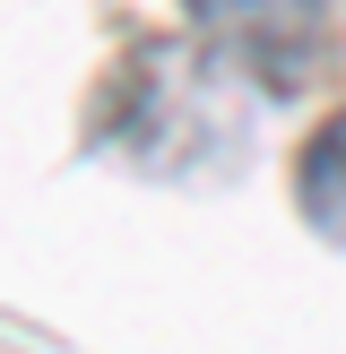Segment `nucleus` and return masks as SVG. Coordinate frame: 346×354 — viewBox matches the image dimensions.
I'll return each mask as SVG.
<instances>
[{
    "label": "nucleus",
    "mask_w": 346,
    "mask_h": 354,
    "mask_svg": "<svg viewBox=\"0 0 346 354\" xmlns=\"http://www.w3.org/2000/svg\"><path fill=\"white\" fill-rule=\"evenodd\" d=\"M294 207L311 216V234L346 242V104L320 121V130H311L303 165H294Z\"/></svg>",
    "instance_id": "7ed1b4c3"
},
{
    "label": "nucleus",
    "mask_w": 346,
    "mask_h": 354,
    "mask_svg": "<svg viewBox=\"0 0 346 354\" xmlns=\"http://www.w3.org/2000/svg\"><path fill=\"white\" fill-rule=\"evenodd\" d=\"M251 78L260 69L217 61L208 44H130L104 86V147L130 156L138 173L173 182L190 165H225V156H251Z\"/></svg>",
    "instance_id": "f257e3e1"
},
{
    "label": "nucleus",
    "mask_w": 346,
    "mask_h": 354,
    "mask_svg": "<svg viewBox=\"0 0 346 354\" xmlns=\"http://www.w3.org/2000/svg\"><path fill=\"white\" fill-rule=\"evenodd\" d=\"M182 9L225 52H242L260 78H286L294 61H311L320 52V17H329L320 0H182Z\"/></svg>",
    "instance_id": "f03ea898"
}]
</instances>
